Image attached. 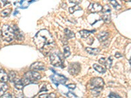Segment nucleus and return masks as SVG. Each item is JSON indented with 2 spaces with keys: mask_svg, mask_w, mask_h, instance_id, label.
I'll list each match as a JSON object with an SVG mask.
<instances>
[{
  "mask_svg": "<svg viewBox=\"0 0 131 98\" xmlns=\"http://www.w3.org/2000/svg\"><path fill=\"white\" fill-rule=\"evenodd\" d=\"M110 3H111V4L113 6V7L115 8V9H120L121 8V6L117 2H116V1H114V0H110Z\"/></svg>",
  "mask_w": 131,
  "mask_h": 98,
  "instance_id": "24",
  "label": "nucleus"
},
{
  "mask_svg": "<svg viewBox=\"0 0 131 98\" xmlns=\"http://www.w3.org/2000/svg\"><path fill=\"white\" fill-rule=\"evenodd\" d=\"M2 39L7 42H10L15 38L13 29L7 24H5L2 28Z\"/></svg>",
  "mask_w": 131,
  "mask_h": 98,
  "instance_id": "4",
  "label": "nucleus"
},
{
  "mask_svg": "<svg viewBox=\"0 0 131 98\" xmlns=\"http://www.w3.org/2000/svg\"><path fill=\"white\" fill-rule=\"evenodd\" d=\"M2 3H3V6H5L6 4H8V3H10V2H6V1H3L2 2Z\"/></svg>",
  "mask_w": 131,
  "mask_h": 98,
  "instance_id": "33",
  "label": "nucleus"
},
{
  "mask_svg": "<svg viewBox=\"0 0 131 98\" xmlns=\"http://www.w3.org/2000/svg\"><path fill=\"white\" fill-rule=\"evenodd\" d=\"M41 76L39 73L31 71L26 73L23 77V79H21V80L23 84V86H25L29 84L34 83L35 80H39L41 79Z\"/></svg>",
  "mask_w": 131,
  "mask_h": 98,
  "instance_id": "3",
  "label": "nucleus"
},
{
  "mask_svg": "<svg viewBox=\"0 0 131 98\" xmlns=\"http://www.w3.org/2000/svg\"><path fill=\"white\" fill-rule=\"evenodd\" d=\"M66 86H67L68 88H70V89H71V90H74L76 87L75 84H70L67 85Z\"/></svg>",
  "mask_w": 131,
  "mask_h": 98,
  "instance_id": "27",
  "label": "nucleus"
},
{
  "mask_svg": "<svg viewBox=\"0 0 131 98\" xmlns=\"http://www.w3.org/2000/svg\"><path fill=\"white\" fill-rule=\"evenodd\" d=\"M15 98H24V96H23V95L22 94H18L16 95V97Z\"/></svg>",
  "mask_w": 131,
  "mask_h": 98,
  "instance_id": "31",
  "label": "nucleus"
},
{
  "mask_svg": "<svg viewBox=\"0 0 131 98\" xmlns=\"http://www.w3.org/2000/svg\"><path fill=\"white\" fill-rule=\"evenodd\" d=\"M13 31H14V34H15V37L16 38V40L18 41H23L24 39V34L23 33L20 31L19 28H18L17 26L15 25L13 27Z\"/></svg>",
  "mask_w": 131,
  "mask_h": 98,
  "instance_id": "11",
  "label": "nucleus"
},
{
  "mask_svg": "<svg viewBox=\"0 0 131 98\" xmlns=\"http://www.w3.org/2000/svg\"><path fill=\"white\" fill-rule=\"evenodd\" d=\"M71 54V52H70V48L69 46H65L64 48V58H68Z\"/></svg>",
  "mask_w": 131,
  "mask_h": 98,
  "instance_id": "22",
  "label": "nucleus"
},
{
  "mask_svg": "<svg viewBox=\"0 0 131 98\" xmlns=\"http://www.w3.org/2000/svg\"><path fill=\"white\" fill-rule=\"evenodd\" d=\"M109 97L110 98H121V97L119 96L118 94H115L114 92H111L110 95H109Z\"/></svg>",
  "mask_w": 131,
  "mask_h": 98,
  "instance_id": "26",
  "label": "nucleus"
},
{
  "mask_svg": "<svg viewBox=\"0 0 131 98\" xmlns=\"http://www.w3.org/2000/svg\"><path fill=\"white\" fill-rule=\"evenodd\" d=\"M95 31V30H92V31H89V30H81V31H79V33H80L81 36L83 38H87L91 33H94Z\"/></svg>",
  "mask_w": 131,
  "mask_h": 98,
  "instance_id": "17",
  "label": "nucleus"
},
{
  "mask_svg": "<svg viewBox=\"0 0 131 98\" xmlns=\"http://www.w3.org/2000/svg\"><path fill=\"white\" fill-rule=\"evenodd\" d=\"M82 10V9L79 6L77 5H75V6L71 7L69 8V11H70V13L71 14H73L75 11H76V10Z\"/></svg>",
  "mask_w": 131,
  "mask_h": 98,
  "instance_id": "23",
  "label": "nucleus"
},
{
  "mask_svg": "<svg viewBox=\"0 0 131 98\" xmlns=\"http://www.w3.org/2000/svg\"><path fill=\"white\" fill-rule=\"evenodd\" d=\"M112 62H113V58L112 56H110L107 59H106V58H101L99 59V63L106 65V68L107 69L111 68L112 65Z\"/></svg>",
  "mask_w": 131,
  "mask_h": 98,
  "instance_id": "12",
  "label": "nucleus"
},
{
  "mask_svg": "<svg viewBox=\"0 0 131 98\" xmlns=\"http://www.w3.org/2000/svg\"><path fill=\"white\" fill-rule=\"evenodd\" d=\"M8 80V75L3 69H0V82H6Z\"/></svg>",
  "mask_w": 131,
  "mask_h": 98,
  "instance_id": "14",
  "label": "nucleus"
},
{
  "mask_svg": "<svg viewBox=\"0 0 131 98\" xmlns=\"http://www.w3.org/2000/svg\"><path fill=\"white\" fill-rule=\"evenodd\" d=\"M14 84H15V88L18 90H23V88H24V86H23V84L22 82V80L20 79H16L14 80Z\"/></svg>",
  "mask_w": 131,
  "mask_h": 98,
  "instance_id": "18",
  "label": "nucleus"
},
{
  "mask_svg": "<svg viewBox=\"0 0 131 98\" xmlns=\"http://www.w3.org/2000/svg\"><path fill=\"white\" fill-rule=\"evenodd\" d=\"M48 94H42V95H39V98H47V97Z\"/></svg>",
  "mask_w": 131,
  "mask_h": 98,
  "instance_id": "32",
  "label": "nucleus"
},
{
  "mask_svg": "<svg viewBox=\"0 0 131 98\" xmlns=\"http://www.w3.org/2000/svg\"><path fill=\"white\" fill-rule=\"evenodd\" d=\"M1 6H2V5H1V2H0V7H1Z\"/></svg>",
  "mask_w": 131,
  "mask_h": 98,
  "instance_id": "36",
  "label": "nucleus"
},
{
  "mask_svg": "<svg viewBox=\"0 0 131 98\" xmlns=\"http://www.w3.org/2000/svg\"><path fill=\"white\" fill-rule=\"evenodd\" d=\"M50 62L54 67H62L63 64V59L61 54L58 53H52L50 55Z\"/></svg>",
  "mask_w": 131,
  "mask_h": 98,
  "instance_id": "5",
  "label": "nucleus"
},
{
  "mask_svg": "<svg viewBox=\"0 0 131 98\" xmlns=\"http://www.w3.org/2000/svg\"><path fill=\"white\" fill-rule=\"evenodd\" d=\"M115 56L116 57V58H120V57L122 56V54H121V53H119V52H116V53H115Z\"/></svg>",
  "mask_w": 131,
  "mask_h": 98,
  "instance_id": "29",
  "label": "nucleus"
},
{
  "mask_svg": "<svg viewBox=\"0 0 131 98\" xmlns=\"http://www.w3.org/2000/svg\"><path fill=\"white\" fill-rule=\"evenodd\" d=\"M52 81L57 86L60 84H64L66 83V82L67 81V78L65 77L64 76L62 75L59 74H54L50 77Z\"/></svg>",
  "mask_w": 131,
  "mask_h": 98,
  "instance_id": "6",
  "label": "nucleus"
},
{
  "mask_svg": "<svg viewBox=\"0 0 131 98\" xmlns=\"http://www.w3.org/2000/svg\"><path fill=\"white\" fill-rule=\"evenodd\" d=\"M18 13V11H17V10H15V13H14V15H16V13Z\"/></svg>",
  "mask_w": 131,
  "mask_h": 98,
  "instance_id": "34",
  "label": "nucleus"
},
{
  "mask_svg": "<svg viewBox=\"0 0 131 98\" xmlns=\"http://www.w3.org/2000/svg\"><path fill=\"white\" fill-rule=\"evenodd\" d=\"M81 65L79 63H71L69 65L68 72L72 75H78L80 72Z\"/></svg>",
  "mask_w": 131,
  "mask_h": 98,
  "instance_id": "7",
  "label": "nucleus"
},
{
  "mask_svg": "<svg viewBox=\"0 0 131 98\" xmlns=\"http://www.w3.org/2000/svg\"><path fill=\"white\" fill-rule=\"evenodd\" d=\"M86 51L89 54H91V55H97L100 52V50L99 48H96L86 47Z\"/></svg>",
  "mask_w": 131,
  "mask_h": 98,
  "instance_id": "16",
  "label": "nucleus"
},
{
  "mask_svg": "<svg viewBox=\"0 0 131 98\" xmlns=\"http://www.w3.org/2000/svg\"><path fill=\"white\" fill-rule=\"evenodd\" d=\"M1 36H2V32H1V30H0V38H1Z\"/></svg>",
  "mask_w": 131,
  "mask_h": 98,
  "instance_id": "35",
  "label": "nucleus"
},
{
  "mask_svg": "<svg viewBox=\"0 0 131 98\" xmlns=\"http://www.w3.org/2000/svg\"><path fill=\"white\" fill-rule=\"evenodd\" d=\"M15 79H16V73L13 71H11L8 75V80L11 82H13Z\"/></svg>",
  "mask_w": 131,
  "mask_h": 98,
  "instance_id": "21",
  "label": "nucleus"
},
{
  "mask_svg": "<svg viewBox=\"0 0 131 98\" xmlns=\"http://www.w3.org/2000/svg\"><path fill=\"white\" fill-rule=\"evenodd\" d=\"M69 2L71 3H75V4H77V5H78V4H79V3H81V1H78V2H77V1H69Z\"/></svg>",
  "mask_w": 131,
  "mask_h": 98,
  "instance_id": "30",
  "label": "nucleus"
},
{
  "mask_svg": "<svg viewBox=\"0 0 131 98\" xmlns=\"http://www.w3.org/2000/svg\"><path fill=\"white\" fill-rule=\"evenodd\" d=\"M30 69L34 71H44V70L46 69L44 64L41 62H35L31 64V66H30Z\"/></svg>",
  "mask_w": 131,
  "mask_h": 98,
  "instance_id": "9",
  "label": "nucleus"
},
{
  "mask_svg": "<svg viewBox=\"0 0 131 98\" xmlns=\"http://www.w3.org/2000/svg\"><path fill=\"white\" fill-rule=\"evenodd\" d=\"M56 97V94L54 93H51L50 94H48L47 97V98H55Z\"/></svg>",
  "mask_w": 131,
  "mask_h": 98,
  "instance_id": "28",
  "label": "nucleus"
},
{
  "mask_svg": "<svg viewBox=\"0 0 131 98\" xmlns=\"http://www.w3.org/2000/svg\"><path fill=\"white\" fill-rule=\"evenodd\" d=\"M103 15L102 18L105 22L109 23L110 22L111 19V9L107 5H106L104 8L102 9Z\"/></svg>",
  "mask_w": 131,
  "mask_h": 98,
  "instance_id": "8",
  "label": "nucleus"
},
{
  "mask_svg": "<svg viewBox=\"0 0 131 98\" xmlns=\"http://www.w3.org/2000/svg\"><path fill=\"white\" fill-rule=\"evenodd\" d=\"M93 67H94V69L96 71H97L100 73H104L106 71V69L104 67H103L102 66H101L100 65H98L96 64H93Z\"/></svg>",
  "mask_w": 131,
  "mask_h": 98,
  "instance_id": "20",
  "label": "nucleus"
},
{
  "mask_svg": "<svg viewBox=\"0 0 131 98\" xmlns=\"http://www.w3.org/2000/svg\"><path fill=\"white\" fill-rule=\"evenodd\" d=\"M11 12V9H6L3 10L2 13H1V15H2V17H6Z\"/></svg>",
  "mask_w": 131,
  "mask_h": 98,
  "instance_id": "25",
  "label": "nucleus"
},
{
  "mask_svg": "<svg viewBox=\"0 0 131 98\" xmlns=\"http://www.w3.org/2000/svg\"><path fill=\"white\" fill-rule=\"evenodd\" d=\"M108 33L106 32V31H102L97 35V37H98V39L100 42H104L107 40V38H108Z\"/></svg>",
  "mask_w": 131,
  "mask_h": 98,
  "instance_id": "13",
  "label": "nucleus"
},
{
  "mask_svg": "<svg viewBox=\"0 0 131 98\" xmlns=\"http://www.w3.org/2000/svg\"><path fill=\"white\" fill-rule=\"evenodd\" d=\"M104 85V82L102 78L95 77L91 80L89 86L91 90L94 95H98L100 94Z\"/></svg>",
  "mask_w": 131,
  "mask_h": 98,
  "instance_id": "2",
  "label": "nucleus"
},
{
  "mask_svg": "<svg viewBox=\"0 0 131 98\" xmlns=\"http://www.w3.org/2000/svg\"><path fill=\"white\" fill-rule=\"evenodd\" d=\"M64 33H65L66 38L67 39H72V38H73V37H75L74 33L68 28H66L65 30H64Z\"/></svg>",
  "mask_w": 131,
  "mask_h": 98,
  "instance_id": "19",
  "label": "nucleus"
},
{
  "mask_svg": "<svg viewBox=\"0 0 131 98\" xmlns=\"http://www.w3.org/2000/svg\"><path fill=\"white\" fill-rule=\"evenodd\" d=\"M37 48L44 55H47L54 47V41L51 33L47 30H41L34 37Z\"/></svg>",
  "mask_w": 131,
  "mask_h": 98,
  "instance_id": "1",
  "label": "nucleus"
},
{
  "mask_svg": "<svg viewBox=\"0 0 131 98\" xmlns=\"http://www.w3.org/2000/svg\"><path fill=\"white\" fill-rule=\"evenodd\" d=\"M8 85L5 82H0V97L4 95L5 92L8 90Z\"/></svg>",
  "mask_w": 131,
  "mask_h": 98,
  "instance_id": "15",
  "label": "nucleus"
},
{
  "mask_svg": "<svg viewBox=\"0 0 131 98\" xmlns=\"http://www.w3.org/2000/svg\"><path fill=\"white\" fill-rule=\"evenodd\" d=\"M102 9L103 7L101 5L97 3H91L89 7V10L91 13H99L102 10Z\"/></svg>",
  "mask_w": 131,
  "mask_h": 98,
  "instance_id": "10",
  "label": "nucleus"
}]
</instances>
